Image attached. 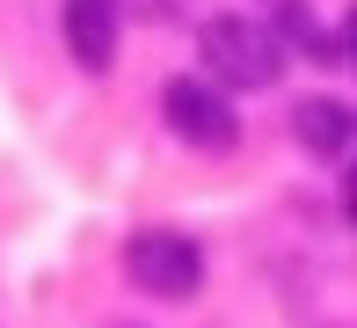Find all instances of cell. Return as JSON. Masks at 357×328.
Segmentation results:
<instances>
[{"label": "cell", "mask_w": 357, "mask_h": 328, "mask_svg": "<svg viewBox=\"0 0 357 328\" xmlns=\"http://www.w3.org/2000/svg\"><path fill=\"white\" fill-rule=\"evenodd\" d=\"M197 52H204V66H212L226 88H270V80L284 73L278 29H263L255 15H212V22L197 29Z\"/></svg>", "instance_id": "6da1fadb"}, {"label": "cell", "mask_w": 357, "mask_h": 328, "mask_svg": "<svg viewBox=\"0 0 357 328\" xmlns=\"http://www.w3.org/2000/svg\"><path fill=\"white\" fill-rule=\"evenodd\" d=\"M124 270H132L139 292H153V299H190V292L204 285V248L190 234H175V226H146V234L124 241Z\"/></svg>", "instance_id": "7a4b0ae2"}, {"label": "cell", "mask_w": 357, "mask_h": 328, "mask_svg": "<svg viewBox=\"0 0 357 328\" xmlns=\"http://www.w3.org/2000/svg\"><path fill=\"white\" fill-rule=\"evenodd\" d=\"M160 117H168V131L183 146H197V154H226V146L241 139L234 103H226L212 80H197V73H175L168 88H160Z\"/></svg>", "instance_id": "3957f363"}, {"label": "cell", "mask_w": 357, "mask_h": 328, "mask_svg": "<svg viewBox=\"0 0 357 328\" xmlns=\"http://www.w3.org/2000/svg\"><path fill=\"white\" fill-rule=\"evenodd\" d=\"M59 29H66V52L88 66V73H109V66H117V37H124V8L117 0H66V8H59Z\"/></svg>", "instance_id": "277c9868"}, {"label": "cell", "mask_w": 357, "mask_h": 328, "mask_svg": "<svg viewBox=\"0 0 357 328\" xmlns=\"http://www.w3.org/2000/svg\"><path fill=\"white\" fill-rule=\"evenodd\" d=\"M291 131H299L306 154H328V161L350 154V110L343 103H299L291 110Z\"/></svg>", "instance_id": "5b68a950"}, {"label": "cell", "mask_w": 357, "mask_h": 328, "mask_svg": "<svg viewBox=\"0 0 357 328\" xmlns=\"http://www.w3.org/2000/svg\"><path fill=\"white\" fill-rule=\"evenodd\" d=\"M139 15H153V22H168V15H183V0H132Z\"/></svg>", "instance_id": "8992f818"}]
</instances>
